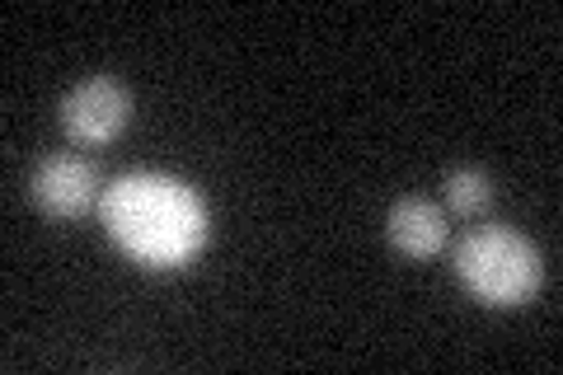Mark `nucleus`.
Here are the masks:
<instances>
[{
	"label": "nucleus",
	"mask_w": 563,
	"mask_h": 375,
	"mask_svg": "<svg viewBox=\"0 0 563 375\" xmlns=\"http://www.w3.org/2000/svg\"><path fill=\"white\" fill-rule=\"evenodd\" d=\"M132 118V99L128 89L109 76H90L80 80L70 95L62 99V128L85 141V146H103V141H113L122 128H128Z\"/></svg>",
	"instance_id": "3"
},
{
	"label": "nucleus",
	"mask_w": 563,
	"mask_h": 375,
	"mask_svg": "<svg viewBox=\"0 0 563 375\" xmlns=\"http://www.w3.org/2000/svg\"><path fill=\"white\" fill-rule=\"evenodd\" d=\"M99 217L146 267H184L207 244L202 198L169 174H122L113 188H103Z\"/></svg>",
	"instance_id": "1"
},
{
	"label": "nucleus",
	"mask_w": 563,
	"mask_h": 375,
	"mask_svg": "<svg viewBox=\"0 0 563 375\" xmlns=\"http://www.w3.org/2000/svg\"><path fill=\"white\" fill-rule=\"evenodd\" d=\"M455 273L488 306H521L540 287V254L512 225H484L455 249Z\"/></svg>",
	"instance_id": "2"
},
{
	"label": "nucleus",
	"mask_w": 563,
	"mask_h": 375,
	"mask_svg": "<svg viewBox=\"0 0 563 375\" xmlns=\"http://www.w3.org/2000/svg\"><path fill=\"white\" fill-rule=\"evenodd\" d=\"M95 169L76 155H52L33 169V198L52 217H85L95 207Z\"/></svg>",
	"instance_id": "4"
},
{
	"label": "nucleus",
	"mask_w": 563,
	"mask_h": 375,
	"mask_svg": "<svg viewBox=\"0 0 563 375\" xmlns=\"http://www.w3.org/2000/svg\"><path fill=\"white\" fill-rule=\"evenodd\" d=\"M390 240L399 254L409 258H432L446 244V217L442 207H432L428 198H404L390 211Z\"/></svg>",
	"instance_id": "5"
},
{
	"label": "nucleus",
	"mask_w": 563,
	"mask_h": 375,
	"mask_svg": "<svg viewBox=\"0 0 563 375\" xmlns=\"http://www.w3.org/2000/svg\"><path fill=\"white\" fill-rule=\"evenodd\" d=\"M493 202V184L484 169H455L446 178V207L461 211V217H479V211Z\"/></svg>",
	"instance_id": "6"
}]
</instances>
